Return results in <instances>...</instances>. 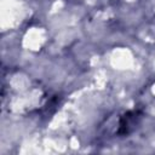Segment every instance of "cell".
<instances>
[{
	"instance_id": "obj_1",
	"label": "cell",
	"mask_w": 155,
	"mask_h": 155,
	"mask_svg": "<svg viewBox=\"0 0 155 155\" xmlns=\"http://www.w3.org/2000/svg\"><path fill=\"white\" fill-rule=\"evenodd\" d=\"M142 117H143V113L140 110H130L125 113L119 120V127H117L116 134L119 136L130 134L140 124Z\"/></svg>"
}]
</instances>
